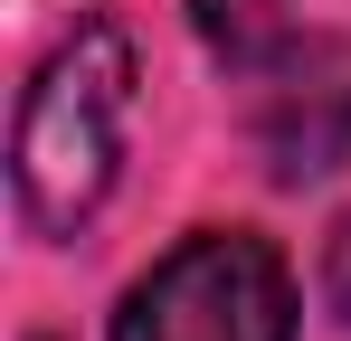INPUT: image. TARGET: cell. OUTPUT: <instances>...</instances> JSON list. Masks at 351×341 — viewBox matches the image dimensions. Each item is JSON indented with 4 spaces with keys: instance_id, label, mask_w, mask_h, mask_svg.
<instances>
[{
    "instance_id": "7a4b0ae2",
    "label": "cell",
    "mask_w": 351,
    "mask_h": 341,
    "mask_svg": "<svg viewBox=\"0 0 351 341\" xmlns=\"http://www.w3.org/2000/svg\"><path fill=\"white\" fill-rule=\"evenodd\" d=\"M114 341H294V275L256 227H199L114 303Z\"/></svg>"
},
{
    "instance_id": "6da1fadb",
    "label": "cell",
    "mask_w": 351,
    "mask_h": 341,
    "mask_svg": "<svg viewBox=\"0 0 351 341\" xmlns=\"http://www.w3.org/2000/svg\"><path fill=\"white\" fill-rule=\"evenodd\" d=\"M123 123H133V38L86 19L19 95V133H10V190L29 237H76L105 209L123 170Z\"/></svg>"
},
{
    "instance_id": "277c9868",
    "label": "cell",
    "mask_w": 351,
    "mask_h": 341,
    "mask_svg": "<svg viewBox=\"0 0 351 341\" xmlns=\"http://www.w3.org/2000/svg\"><path fill=\"white\" fill-rule=\"evenodd\" d=\"M190 19H199V38H209V57H228L237 76H256L266 57L294 38L285 0H190Z\"/></svg>"
},
{
    "instance_id": "3957f363",
    "label": "cell",
    "mask_w": 351,
    "mask_h": 341,
    "mask_svg": "<svg viewBox=\"0 0 351 341\" xmlns=\"http://www.w3.org/2000/svg\"><path fill=\"white\" fill-rule=\"evenodd\" d=\"M247 86H256V105H247L256 152H266V170H276L285 190L332 180V170L351 162V38H313V29H304V38H285Z\"/></svg>"
},
{
    "instance_id": "5b68a950",
    "label": "cell",
    "mask_w": 351,
    "mask_h": 341,
    "mask_svg": "<svg viewBox=\"0 0 351 341\" xmlns=\"http://www.w3.org/2000/svg\"><path fill=\"white\" fill-rule=\"evenodd\" d=\"M323 303H332V323H351V218L323 237Z\"/></svg>"
}]
</instances>
